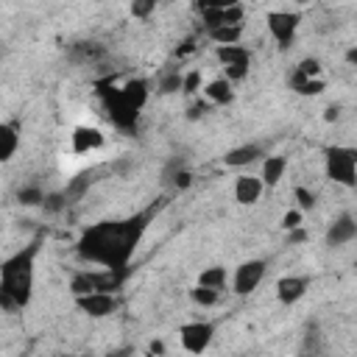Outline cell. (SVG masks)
Returning a JSON list of instances; mask_svg holds the SVG:
<instances>
[{"mask_svg":"<svg viewBox=\"0 0 357 357\" xmlns=\"http://www.w3.org/2000/svg\"><path fill=\"white\" fill-rule=\"evenodd\" d=\"M151 212H139L126 220H103L89 226L78 243L75 251L84 262H95L100 268H128L145 229H148Z\"/></svg>","mask_w":357,"mask_h":357,"instance_id":"6da1fadb","label":"cell"},{"mask_svg":"<svg viewBox=\"0 0 357 357\" xmlns=\"http://www.w3.org/2000/svg\"><path fill=\"white\" fill-rule=\"evenodd\" d=\"M42 234H36L17 254L6 257L0 265V307L6 312H17L31 304L33 296V259L39 254Z\"/></svg>","mask_w":357,"mask_h":357,"instance_id":"7a4b0ae2","label":"cell"},{"mask_svg":"<svg viewBox=\"0 0 357 357\" xmlns=\"http://www.w3.org/2000/svg\"><path fill=\"white\" fill-rule=\"evenodd\" d=\"M324 167H326V178H332L335 184L349 187V190L357 187V148H351V145L326 148Z\"/></svg>","mask_w":357,"mask_h":357,"instance_id":"3957f363","label":"cell"},{"mask_svg":"<svg viewBox=\"0 0 357 357\" xmlns=\"http://www.w3.org/2000/svg\"><path fill=\"white\" fill-rule=\"evenodd\" d=\"M100 98H103V109H106V117L112 120V126L123 128V131H131L137 126V117L139 112L123 98L120 86H106L100 89Z\"/></svg>","mask_w":357,"mask_h":357,"instance_id":"277c9868","label":"cell"},{"mask_svg":"<svg viewBox=\"0 0 357 357\" xmlns=\"http://www.w3.org/2000/svg\"><path fill=\"white\" fill-rule=\"evenodd\" d=\"M215 337V324L212 321H190L178 326V340L184 346V351L190 354H204L209 349Z\"/></svg>","mask_w":357,"mask_h":357,"instance_id":"5b68a950","label":"cell"},{"mask_svg":"<svg viewBox=\"0 0 357 357\" xmlns=\"http://www.w3.org/2000/svg\"><path fill=\"white\" fill-rule=\"evenodd\" d=\"M265 20H268V31H271V36L276 39V45H279V47H290L293 39H296L301 14H298V11H268Z\"/></svg>","mask_w":357,"mask_h":357,"instance_id":"8992f818","label":"cell"},{"mask_svg":"<svg viewBox=\"0 0 357 357\" xmlns=\"http://www.w3.org/2000/svg\"><path fill=\"white\" fill-rule=\"evenodd\" d=\"M265 268H268L265 259H245L243 265H237L234 279H231L234 293H237V296H248V293H254L257 284H259L262 276H265Z\"/></svg>","mask_w":357,"mask_h":357,"instance_id":"52a82bcc","label":"cell"},{"mask_svg":"<svg viewBox=\"0 0 357 357\" xmlns=\"http://www.w3.org/2000/svg\"><path fill=\"white\" fill-rule=\"evenodd\" d=\"M75 304H78V310H81L84 315H89V318H106V315L117 312V307H120V301H117L112 293H89V296H78Z\"/></svg>","mask_w":357,"mask_h":357,"instance_id":"ba28073f","label":"cell"},{"mask_svg":"<svg viewBox=\"0 0 357 357\" xmlns=\"http://www.w3.org/2000/svg\"><path fill=\"white\" fill-rule=\"evenodd\" d=\"M357 237V218L354 215H349V212H343V215H337L329 226H326V245L329 248H337V245H346V243H351Z\"/></svg>","mask_w":357,"mask_h":357,"instance_id":"9c48e42d","label":"cell"},{"mask_svg":"<svg viewBox=\"0 0 357 357\" xmlns=\"http://www.w3.org/2000/svg\"><path fill=\"white\" fill-rule=\"evenodd\" d=\"M103 142H106V137H103V131L95 128V126H75L73 134H70V148H73V153H92V151L103 148Z\"/></svg>","mask_w":357,"mask_h":357,"instance_id":"30bf717a","label":"cell"},{"mask_svg":"<svg viewBox=\"0 0 357 357\" xmlns=\"http://www.w3.org/2000/svg\"><path fill=\"white\" fill-rule=\"evenodd\" d=\"M128 276V268H100V271H89V279H92V287L95 293H114L123 287Z\"/></svg>","mask_w":357,"mask_h":357,"instance_id":"8fae6325","label":"cell"},{"mask_svg":"<svg viewBox=\"0 0 357 357\" xmlns=\"http://www.w3.org/2000/svg\"><path fill=\"white\" fill-rule=\"evenodd\" d=\"M310 290V276H282L276 282V298L282 304H296Z\"/></svg>","mask_w":357,"mask_h":357,"instance_id":"7c38bea8","label":"cell"},{"mask_svg":"<svg viewBox=\"0 0 357 357\" xmlns=\"http://www.w3.org/2000/svg\"><path fill=\"white\" fill-rule=\"evenodd\" d=\"M262 187H265L262 178H257V176H240V178L234 181V201L243 204V206H251V204L259 201Z\"/></svg>","mask_w":357,"mask_h":357,"instance_id":"4fadbf2b","label":"cell"},{"mask_svg":"<svg viewBox=\"0 0 357 357\" xmlns=\"http://www.w3.org/2000/svg\"><path fill=\"white\" fill-rule=\"evenodd\" d=\"M120 92H123V98H126L137 112H142V106L148 103V95H151L145 78H128V81L120 86Z\"/></svg>","mask_w":357,"mask_h":357,"instance_id":"5bb4252c","label":"cell"},{"mask_svg":"<svg viewBox=\"0 0 357 357\" xmlns=\"http://www.w3.org/2000/svg\"><path fill=\"white\" fill-rule=\"evenodd\" d=\"M259 156H262V148H259V145H254V142H248V145H237V148L226 151L223 165H229V167H245V165L257 162Z\"/></svg>","mask_w":357,"mask_h":357,"instance_id":"9a60e30c","label":"cell"},{"mask_svg":"<svg viewBox=\"0 0 357 357\" xmlns=\"http://www.w3.org/2000/svg\"><path fill=\"white\" fill-rule=\"evenodd\" d=\"M204 100H206V103H218V106L231 103V100H234L231 81H226V78H215V81H209V84L204 86Z\"/></svg>","mask_w":357,"mask_h":357,"instance_id":"2e32d148","label":"cell"},{"mask_svg":"<svg viewBox=\"0 0 357 357\" xmlns=\"http://www.w3.org/2000/svg\"><path fill=\"white\" fill-rule=\"evenodd\" d=\"M284 170H287V159L284 156H268L265 162H262V184L265 187H276L279 181H282V176H284Z\"/></svg>","mask_w":357,"mask_h":357,"instance_id":"e0dca14e","label":"cell"},{"mask_svg":"<svg viewBox=\"0 0 357 357\" xmlns=\"http://www.w3.org/2000/svg\"><path fill=\"white\" fill-rule=\"evenodd\" d=\"M290 89L298 92V95H321L324 92V81L321 78H310L301 70H293L290 73Z\"/></svg>","mask_w":357,"mask_h":357,"instance_id":"ac0fdd59","label":"cell"},{"mask_svg":"<svg viewBox=\"0 0 357 357\" xmlns=\"http://www.w3.org/2000/svg\"><path fill=\"white\" fill-rule=\"evenodd\" d=\"M17 145H20L17 126H14V123H3V126H0V159L8 162V159L17 153Z\"/></svg>","mask_w":357,"mask_h":357,"instance_id":"d6986e66","label":"cell"},{"mask_svg":"<svg viewBox=\"0 0 357 357\" xmlns=\"http://www.w3.org/2000/svg\"><path fill=\"white\" fill-rule=\"evenodd\" d=\"M215 53H218V59L223 61V67L251 61V53H248V47H243V45H223V47H218Z\"/></svg>","mask_w":357,"mask_h":357,"instance_id":"ffe728a7","label":"cell"},{"mask_svg":"<svg viewBox=\"0 0 357 357\" xmlns=\"http://www.w3.org/2000/svg\"><path fill=\"white\" fill-rule=\"evenodd\" d=\"M226 279H229L226 268H220V265H212V268L201 271V276H198V284H201V287H209V290H223V287H226Z\"/></svg>","mask_w":357,"mask_h":357,"instance_id":"44dd1931","label":"cell"},{"mask_svg":"<svg viewBox=\"0 0 357 357\" xmlns=\"http://www.w3.org/2000/svg\"><path fill=\"white\" fill-rule=\"evenodd\" d=\"M240 36H243V25H220V28L209 31V39H212L218 47H223V45H237Z\"/></svg>","mask_w":357,"mask_h":357,"instance_id":"7402d4cb","label":"cell"},{"mask_svg":"<svg viewBox=\"0 0 357 357\" xmlns=\"http://www.w3.org/2000/svg\"><path fill=\"white\" fill-rule=\"evenodd\" d=\"M181 86H184V75L181 73H165L162 78H159V95H173V92H181Z\"/></svg>","mask_w":357,"mask_h":357,"instance_id":"603a6c76","label":"cell"},{"mask_svg":"<svg viewBox=\"0 0 357 357\" xmlns=\"http://www.w3.org/2000/svg\"><path fill=\"white\" fill-rule=\"evenodd\" d=\"M190 298H192L195 304H201V307H212V304H218V298H220V290H209V287H201V284H195V287L190 290Z\"/></svg>","mask_w":357,"mask_h":357,"instance_id":"cb8c5ba5","label":"cell"},{"mask_svg":"<svg viewBox=\"0 0 357 357\" xmlns=\"http://www.w3.org/2000/svg\"><path fill=\"white\" fill-rule=\"evenodd\" d=\"M45 195H47V192H42L39 187H22V190L17 192V198H20L22 206H42V204H45Z\"/></svg>","mask_w":357,"mask_h":357,"instance_id":"d4e9b609","label":"cell"},{"mask_svg":"<svg viewBox=\"0 0 357 357\" xmlns=\"http://www.w3.org/2000/svg\"><path fill=\"white\" fill-rule=\"evenodd\" d=\"M67 204H70V201H67V195H64V192H47L42 206H45V212H53V215H56V212L67 209Z\"/></svg>","mask_w":357,"mask_h":357,"instance_id":"484cf974","label":"cell"},{"mask_svg":"<svg viewBox=\"0 0 357 357\" xmlns=\"http://www.w3.org/2000/svg\"><path fill=\"white\" fill-rule=\"evenodd\" d=\"M293 195H296V201H298V209H301V212H310V209L315 206V192H310L307 187H296V192H293Z\"/></svg>","mask_w":357,"mask_h":357,"instance_id":"4316f807","label":"cell"},{"mask_svg":"<svg viewBox=\"0 0 357 357\" xmlns=\"http://www.w3.org/2000/svg\"><path fill=\"white\" fill-rule=\"evenodd\" d=\"M201 89V70H190L187 75H184V86H181V92L184 95H195Z\"/></svg>","mask_w":357,"mask_h":357,"instance_id":"83f0119b","label":"cell"},{"mask_svg":"<svg viewBox=\"0 0 357 357\" xmlns=\"http://www.w3.org/2000/svg\"><path fill=\"white\" fill-rule=\"evenodd\" d=\"M153 8H156V3H153V0H134V3H131V14H134V17H139V20L151 17V14H153Z\"/></svg>","mask_w":357,"mask_h":357,"instance_id":"f1b7e54d","label":"cell"},{"mask_svg":"<svg viewBox=\"0 0 357 357\" xmlns=\"http://www.w3.org/2000/svg\"><path fill=\"white\" fill-rule=\"evenodd\" d=\"M282 229H284V231L301 229V209H287V212L282 215Z\"/></svg>","mask_w":357,"mask_h":357,"instance_id":"f546056e","label":"cell"},{"mask_svg":"<svg viewBox=\"0 0 357 357\" xmlns=\"http://www.w3.org/2000/svg\"><path fill=\"white\" fill-rule=\"evenodd\" d=\"M296 70H301V73L310 75V78H318V75H321V61H318V59H301Z\"/></svg>","mask_w":357,"mask_h":357,"instance_id":"4dcf8cb0","label":"cell"},{"mask_svg":"<svg viewBox=\"0 0 357 357\" xmlns=\"http://www.w3.org/2000/svg\"><path fill=\"white\" fill-rule=\"evenodd\" d=\"M248 64H251V61H243V64H231V67H226V81H240V78H245V75H248Z\"/></svg>","mask_w":357,"mask_h":357,"instance_id":"1f68e13d","label":"cell"},{"mask_svg":"<svg viewBox=\"0 0 357 357\" xmlns=\"http://www.w3.org/2000/svg\"><path fill=\"white\" fill-rule=\"evenodd\" d=\"M206 112H209V103H206V100H198V103L190 106V114H187V117L195 120V117H201V114H206Z\"/></svg>","mask_w":357,"mask_h":357,"instance_id":"d6a6232c","label":"cell"},{"mask_svg":"<svg viewBox=\"0 0 357 357\" xmlns=\"http://www.w3.org/2000/svg\"><path fill=\"white\" fill-rule=\"evenodd\" d=\"M190 181H192V176H190L187 170H178V173L173 176V184H176V187H190Z\"/></svg>","mask_w":357,"mask_h":357,"instance_id":"836d02e7","label":"cell"},{"mask_svg":"<svg viewBox=\"0 0 357 357\" xmlns=\"http://www.w3.org/2000/svg\"><path fill=\"white\" fill-rule=\"evenodd\" d=\"M287 240H290V243H304V240H307V231H304V229H293V231L287 234Z\"/></svg>","mask_w":357,"mask_h":357,"instance_id":"e575fe53","label":"cell"},{"mask_svg":"<svg viewBox=\"0 0 357 357\" xmlns=\"http://www.w3.org/2000/svg\"><path fill=\"white\" fill-rule=\"evenodd\" d=\"M337 114H340V112H337V106H326V109H324V120H326V123L337 120Z\"/></svg>","mask_w":357,"mask_h":357,"instance_id":"d590c367","label":"cell"},{"mask_svg":"<svg viewBox=\"0 0 357 357\" xmlns=\"http://www.w3.org/2000/svg\"><path fill=\"white\" fill-rule=\"evenodd\" d=\"M192 47H195V45H192V39H187V42H184L181 47H176V56H184V53H190Z\"/></svg>","mask_w":357,"mask_h":357,"instance_id":"8d00e7d4","label":"cell"},{"mask_svg":"<svg viewBox=\"0 0 357 357\" xmlns=\"http://www.w3.org/2000/svg\"><path fill=\"white\" fill-rule=\"evenodd\" d=\"M346 61H349L351 67H357V47H349V50H346Z\"/></svg>","mask_w":357,"mask_h":357,"instance_id":"74e56055","label":"cell"},{"mask_svg":"<svg viewBox=\"0 0 357 357\" xmlns=\"http://www.w3.org/2000/svg\"><path fill=\"white\" fill-rule=\"evenodd\" d=\"M151 351H153V354H162V351H165L162 340H151Z\"/></svg>","mask_w":357,"mask_h":357,"instance_id":"f35d334b","label":"cell"},{"mask_svg":"<svg viewBox=\"0 0 357 357\" xmlns=\"http://www.w3.org/2000/svg\"><path fill=\"white\" fill-rule=\"evenodd\" d=\"M64 357H73V354H64Z\"/></svg>","mask_w":357,"mask_h":357,"instance_id":"ab89813d","label":"cell"},{"mask_svg":"<svg viewBox=\"0 0 357 357\" xmlns=\"http://www.w3.org/2000/svg\"><path fill=\"white\" fill-rule=\"evenodd\" d=\"M20 357H28V354H20Z\"/></svg>","mask_w":357,"mask_h":357,"instance_id":"60d3db41","label":"cell"},{"mask_svg":"<svg viewBox=\"0 0 357 357\" xmlns=\"http://www.w3.org/2000/svg\"><path fill=\"white\" fill-rule=\"evenodd\" d=\"M354 268H357V265H354Z\"/></svg>","mask_w":357,"mask_h":357,"instance_id":"b9f144b4","label":"cell"}]
</instances>
